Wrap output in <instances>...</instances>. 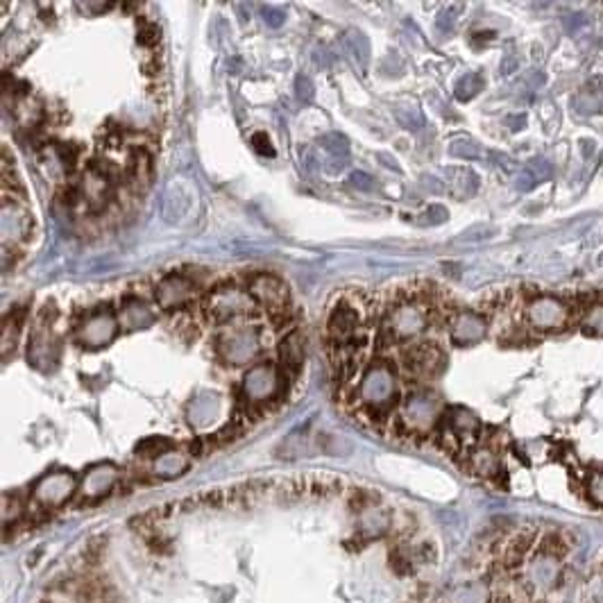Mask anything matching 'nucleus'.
I'll return each instance as SVG.
<instances>
[{
	"instance_id": "nucleus-1",
	"label": "nucleus",
	"mask_w": 603,
	"mask_h": 603,
	"mask_svg": "<svg viewBox=\"0 0 603 603\" xmlns=\"http://www.w3.org/2000/svg\"><path fill=\"white\" fill-rule=\"evenodd\" d=\"M397 397H400V388H397L395 367L388 361H372L365 367L359 388H356V400L363 413L383 420L397 406Z\"/></svg>"
},
{
	"instance_id": "nucleus-2",
	"label": "nucleus",
	"mask_w": 603,
	"mask_h": 603,
	"mask_svg": "<svg viewBox=\"0 0 603 603\" xmlns=\"http://www.w3.org/2000/svg\"><path fill=\"white\" fill-rule=\"evenodd\" d=\"M286 374L274 363H257L252 370L245 372L241 383V408L248 415L252 411H261L268 404L277 402L286 393Z\"/></svg>"
},
{
	"instance_id": "nucleus-3",
	"label": "nucleus",
	"mask_w": 603,
	"mask_h": 603,
	"mask_svg": "<svg viewBox=\"0 0 603 603\" xmlns=\"http://www.w3.org/2000/svg\"><path fill=\"white\" fill-rule=\"evenodd\" d=\"M257 309V302L248 293V288L234 284H220L216 286L207 298H204L202 311L207 320L213 324H239V320L248 318L250 313Z\"/></svg>"
},
{
	"instance_id": "nucleus-4",
	"label": "nucleus",
	"mask_w": 603,
	"mask_h": 603,
	"mask_svg": "<svg viewBox=\"0 0 603 603\" xmlns=\"http://www.w3.org/2000/svg\"><path fill=\"white\" fill-rule=\"evenodd\" d=\"M429 318H431V311H429V306L424 302L404 300L393 304L381 326L383 345L413 343L415 336H420L426 329Z\"/></svg>"
},
{
	"instance_id": "nucleus-5",
	"label": "nucleus",
	"mask_w": 603,
	"mask_h": 603,
	"mask_svg": "<svg viewBox=\"0 0 603 603\" xmlns=\"http://www.w3.org/2000/svg\"><path fill=\"white\" fill-rule=\"evenodd\" d=\"M265 347V331L257 324H229L216 341L218 356L229 365L252 363Z\"/></svg>"
},
{
	"instance_id": "nucleus-6",
	"label": "nucleus",
	"mask_w": 603,
	"mask_h": 603,
	"mask_svg": "<svg viewBox=\"0 0 603 603\" xmlns=\"http://www.w3.org/2000/svg\"><path fill=\"white\" fill-rule=\"evenodd\" d=\"M34 231V218L20 198L3 196L0 202V234H3V252L18 250Z\"/></svg>"
},
{
	"instance_id": "nucleus-7",
	"label": "nucleus",
	"mask_w": 603,
	"mask_h": 603,
	"mask_svg": "<svg viewBox=\"0 0 603 603\" xmlns=\"http://www.w3.org/2000/svg\"><path fill=\"white\" fill-rule=\"evenodd\" d=\"M248 293L254 298L257 306L268 309L272 318L286 320L291 313V291L277 274L270 272H254L248 279Z\"/></svg>"
},
{
	"instance_id": "nucleus-8",
	"label": "nucleus",
	"mask_w": 603,
	"mask_h": 603,
	"mask_svg": "<svg viewBox=\"0 0 603 603\" xmlns=\"http://www.w3.org/2000/svg\"><path fill=\"white\" fill-rule=\"evenodd\" d=\"M114 177H116L114 166L105 161H94L84 170V175L77 182V189L82 202H87V207L91 211H102L109 204L111 193H114Z\"/></svg>"
},
{
	"instance_id": "nucleus-9",
	"label": "nucleus",
	"mask_w": 603,
	"mask_h": 603,
	"mask_svg": "<svg viewBox=\"0 0 603 603\" xmlns=\"http://www.w3.org/2000/svg\"><path fill=\"white\" fill-rule=\"evenodd\" d=\"M155 295H157V302L161 309L182 311L198 300L200 284L193 279L189 272L175 270V272H168L166 277L159 281Z\"/></svg>"
},
{
	"instance_id": "nucleus-10",
	"label": "nucleus",
	"mask_w": 603,
	"mask_h": 603,
	"mask_svg": "<svg viewBox=\"0 0 603 603\" xmlns=\"http://www.w3.org/2000/svg\"><path fill=\"white\" fill-rule=\"evenodd\" d=\"M436 420V400L424 393H411L402 402L400 417H397V431L406 436H420Z\"/></svg>"
},
{
	"instance_id": "nucleus-11",
	"label": "nucleus",
	"mask_w": 603,
	"mask_h": 603,
	"mask_svg": "<svg viewBox=\"0 0 603 603\" xmlns=\"http://www.w3.org/2000/svg\"><path fill=\"white\" fill-rule=\"evenodd\" d=\"M116 334H118L116 315L109 309H96L77 324L75 338L80 345L89 347V350H98V347H105L114 341Z\"/></svg>"
},
{
	"instance_id": "nucleus-12",
	"label": "nucleus",
	"mask_w": 603,
	"mask_h": 603,
	"mask_svg": "<svg viewBox=\"0 0 603 603\" xmlns=\"http://www.w3.org/2000/svg\"><path fill=\"white\" fill-rule=\"evenodd\" d=\"M196 198H198V193L193 189V184L189 179L175 177L166 186V193H163V200H161L163 220L168 224L182 222L193 211V207H196Z\"/></svg>"
},
{
	"instance_id": "nucleus-13",
	"label": "nucleus",
	"mask_w": 603,
	"mask_h": 603,
	"mask_svg": "<svg viewBox=\"0 0 603 603\" xmlns=\"http://www.w3.org/2000/svg\"><path fill=\"white\" fill-rule=\"evenodd\" d=\"M359 326H361V313L356 306H352L350 302L336 304L329 318H326V345H329V350L356 338L359 336Z\"/></svg>"
},
{
	"instance_id": "nucleus-14",
	"label": "nucleus",
	"mask_w": 603,
	"mask_h": 603,
	"mask_svg": "<svg viewBox=\"0 0 603 603\" xmlns=\"http://www.w3.org/2000/svg\"><path fill=\"white\" fill-rule=\"evenodd\" d=\"M402 363L415 376H433L443 370L445 354L433 343L415 341L402 352Z\"/></svg>"
},
{
	"instance_id": "nucleus-15",
	"label": "nucleus",
	"mask_w": 603,
	"mask_h": 603,
	"mask_svg": "<svg viewBox=\"0 0 603 603\" xmlns=\"http://www.w3.org/2000/svg\"><path fill=\"white\" fill-rule=\"evenodd\" d=\"M365 350H367V336L365 334H359L350 343L329 350L336 379L345 383V381H350L352 376L359 374L361 365H363V359H365Z\"/></svg>"
},
{
	"instance_id": "nucleus-16",
	"label": "nucleus",
	"mask_w": 603,
	"mask_h": 603,
	"mask_svg": "<svg viewBox=\"0 0 603 603\" xmlns=\"http://www.w3.org/2000/svg\"><path fill=\"white\" fill-rule=\"evenodd\" d=\"M57 361V341L55 334L50 329L48 322H39L37 329L32 331V341H30V363L48 370L50 365Z\"/></svg>"
},
{
	"instance_id": "nucleus-17",
	"label": "nucleus",
	"mask_w": 603,
	"mask_h": 603,
	"mask_svg": "<svg viewBox=\"0 0 603 603\" xmlns=\"http://www.w3.org/2000/svg\"><path fill=\"white\" fill-rule=\"evenodd\" d=\"M318 150L322 152V161L320 166L326 172H341L347 163H350V143L343 134H324L318 141Z\"/></svg>"
},
{
	"instance_id": "nucleus-18",
	"label": "nucleus",
	"mask_w": 603,
	"mask_h": 603,
	"mask_svg": "<svg viewBox=\"0 0 603 603\" xmlns=\"http://www.w3.org/2000/svg\"><path fill=\"white\" fill-rule=\"evenodd\" d=\"M304 352V338L300 331H291L288 336H284V341L279 343V367L286 374V379H293L302 370Z\"/></svg>"
},
{
	"instance_id": "nucleus-19",
	"label": "nucleus",
	"mask_w": 603,
	"mask_h": 603,
	"mask_svg": "<svg viewBox=\"0 0 603 603\" xmlns=\"http://www.w3.org/2000/svg\"><path fill=\"white\" fill-rule=\"evenodd\" d=\"M535 538H538L535 531H517V533L508 540L506 547H504V560H502L506 571L519 569L524 565L526 556L535 547Z\"/></svg>"
},
{
	"instance_id": "nucleus-20",
	"label": "nucleus",
	"mask_w": 603,
	"mask_h": 603,
	"mask_svg": "<svg viewBox=\"0 0 603 603\" xmlns=\"http://www.w3.org/2000/svg\"><path fill=\"white\" fill-rule=\"evenodd\" d=\"M120 322L125 329H143L155 322V311L150 309L146 300L127 298L120 306Z\"/></svg>"
},
{
	"instance_id": "nucleus-21",
	"label": "nucleus",
	"mask_w": 603,
	"mask_h": 603,
	"mask_svg": "<svg viewBox=\"0 0 603 603\" xmlns=\"http://www.w3.org/2000/svg\"><path fill=\"white\" fill-rule=\"evenodd\" d=\"M127 182L132 189L143 191L152 182V161L150 155L143 148L134 150L127 161Z\"/></svg>"
},
{
	"instance_id": "nucleus-22",
	"label": "nucleus",
	"mask_w": 603,
	"mask_h": 603,
	"mask_svg": "<svg viewBox=\"0 0 603 603\" xmlns=\"http://www.w3.org/2000/svg\"><path fill=\"white\" fill-rule=\"evenodd\" d=\"M483 336V320L476 318L474 313H461L454 318L452 324V338L458 345H467V343H474L476 338Z\"/></svg>"
},
{
	"instance_id": "nucleus-23",
	"label": "nucleus",
	"mask_w": 603,
	"mask_h": 603,
	"mask_svg": "<svg viewBox=\"0 0 603 603\" xmlns=\"http://www.w3.org/2000/svg\"><path fill=\"white\" fill-rule=\"evenodd\" d=\"M343 48L361 70L367 68V64H370V41H367V37L363 32H356V30L345 32L343 34Z\"/></svg>"
},
{
	"instance_id": "nucleus-24",
	"label": "nucleus",
	"mask_w": 603,
	"mask_h": 603,
	"mask_svg": "<svg viewBox=\"0 0 603 603\" xmlns=\"http://www.w3.org/2000/svg\"><path fill=\"white\" fill-rule=\"evenodd\" d=\"M218 411V397L211 393H204L191 402L189 406V420L191 424H207Z\"/></svg>"
},
{
	"instance_id": "nucleus-25",
	"label": "nucleus",
	"mask_w": 603,
	"mask_h": 603,
	"mask_svg": "<svg viewBox=\"0 0 603 603\" xmlns=\"http://www.w3.org/2000/svg\"><path fill=\"white\" fill-rule=\"evenodd\" d=\"M538 551L542 556L563 560L569 554V540L563 531H549V533H545L542 540L538 542Z\"/></svg>"
},
{
	"instance_id": "nucleus-26",
	"label": "nucleus",
	"mask_w": 603,
	"mask_h": 603,
	"mask_svg": "<svg viewBox=\"0 0 603 603\" xmlns=\"http://www.w3.org/2000/svg\"><path fill=\"white\" fill-rule=\"evenodd\" d=\"M18 334H20V315H16V311H12L9 315H5L3 331H0V354H3L5 361L9 359V354L16 350Z\"/></svg>"
},
{
	"instance_id": "nucleus-27",
	"label": "nucleus",
	"mask_w": 603,
	"mask_h": 603,
	"mask_svg": "<svg viewBox=\"0 0 603 603\" xmlns=\"http://www.w3.org/2000/svg\"><path fill=\"white\" fill-rule=\"evenodd\" d=\"M170 452H172V443L168 440V438H161V436L146 438V440H141L137 445V454L143 458H161Z\"/></svg>"
},
{
	"instance_id": "nucleus-28",
	"label": "nucleus",
	"mask_w": 603,
	"mask_h": 603,
	"mask_svg": "<svg viewBox=\"0 0 603 603\" xmlns=\"http://www.w3.org/2000/svg\"><path fill=\"white\" fill-rule=\"evenodd\" d=\"M107 542H109L107 535H96V538H91L87 542V547H84V563L89 567H100L102 565V558H105V551H107Z\"/></svg>"
},
{
	"instance_id": "nucleus-29",
	"label": "nucleus",
	"mask_w": 603,
	"mask_h": 603,
	"mask_svg": "<svg viewBox=\"0 0 603 603\" xmlns=\"http://www.w3.org/2000/svg\"><path fill=\"white\" fill-rule=\"evenodd\" d=\"M379 502H381V499L376 495H372L370 490H354L347 504H350L352 513H367V510H372V508L379 506Z\"/></svg>"
},
{
	"instance_id": "nucleus-30",
	"label": "nucleus",
	"mask_w": 603,
	"mask_h": 603,
	"mask_svg": "<svg viewBox=\"0 0 603 603\" xmlns=\"http://www.w3.org/2000/svg\"><path fill=\"white\" fill-rule=\"evenodd\" d=\"M395 118H397V122H400V125L406 127V129H417V127L422 125L420 111H417L415 107H408V105L397 107V109H395Z\"/></svg>"
},
{
	"instance_id": "nucleus-31",
	"label": "nucleus",
	"mask_w": 603,
	"mask_h": 603,
	"mask_svg": "<svg viewBox=\"0 0 603 603\" xmlns=\"http://www.w3.org/2000/svg\"><path fill=\"white\" fill-rule=\"evenodd\" d=\"M350 184L354 189H359V191H363V193H370V191H376V182L367 175V172H361V170H356V172H352L350 175Z\"/></svg>"
},
{
	"instance_id": "nucleus-32",
	"label": "nucleus",
	"mask_w": 603,
	"mask_h": 603,
	"mask_svg": "<svg viewBox=\"0 0 603 603\" xmlns=\"http://www.w3.org/2000/svg\"><path fill=\"white\" fill-rule=\"evenodd\" d=\"M57 155H59L61 163H64L66 168H73L75 159H77V148L70 146V143H61V146H57Z\"/></svg>"
},
{
	"instance_id": "nucleus-33",
	"label": "nucleus",
	"mask_w": 603,
	"mask_h": 603,
	"mask_svg": "<svg viewBox=\"0 0 603 603\" xmlns=\"http://www.w3.org/2000/svg\"><path fill=\"white\" fill-rule=\"evenodd\" d=\"M295 94H298V98H300V102H311V98H313V84H311V80L306 77V75H298V82H295Z\"/></svg>"
},
{
	"instance_id": "nucleus-34",
	"label": "nucleus",
	"mask_w": 603,
	"mask_h": 603,
	"mask_svg": "<svg viewBox=\"0 0 603 603\" xmlns=\"http://www.w3.org/2000/svg\"><path fill=\"white\" fill-rule=\"evenodd\" d=\"M263 18H265V23H268L270 27H281L284 20H286V14L281 12V9H277V7L265 5L263 7Z\"/></svg>"
},
{
	"instance_id": "nucleus-35",
	"label": "nucleus",
	"mask_w": 603,
	"mask_h": 603,
	"mask_svg": "<svg viewBox=\"0 0 603 603\" xmlns=\"http://www.w3.org/2000/svg\"><path fill=\"white\" fill-rule=\"evenodd\" d=\"M148 547H150L152 554H170V551H172V542H170V540H166V538H161V535H150L148 538Z\"/></svg>"
},
{
	"instance_id": "nucleus-36",
	"label": "nucleus",
	"mask_w": 603,
	"mask_h": 603,
	"mask_svg": "<svg viewBox=\"0 0 603 603\" xmlns=\"http://www.w3.org/2000/svg\"><path fill=\"white\" fill-rule=\"evenodd\" d=\"M252 148L259 152V155H263V157H272L274 152H272V146L268 143V137L265 134H254L252 137Z\"/></svg>"
},
{
	"instance_id": "nucleus-37",
	"label": "nucleus",
	"mask_w": 603,
	"mask_h": 603,
	"mask_svg": "<svg viewBox=\"0 0 603 603\" xmlns=\"http://www.w3.org/2000/svg\"><path fill=\"white\" fill-rule=\"evenodd\" d=\"M80 9H84V12H94V14H100V12H107V9L111 7L109 3H77Z\"/></svg>"
},
{
	"instance_id": "nucleus-38",
	"label": "nucleus",
	"mask_w": 603,
	"mask_h": 603,
	"mask_svg": "<svg viewBox=\"0 0 603 603\" xmlns=\"http://www.w3.org/2000/svg\"><path fill=\"white\" fill-rule=\"evenodd\" d=\"M39 603H50V601H48V599H44V601H39Z\"/></svg>"
}]
</instances>
